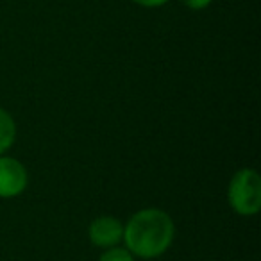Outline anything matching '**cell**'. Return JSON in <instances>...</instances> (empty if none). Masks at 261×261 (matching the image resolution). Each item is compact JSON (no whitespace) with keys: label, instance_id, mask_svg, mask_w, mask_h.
I'll return each instance as SVG.
<instances>
[{"label":"cell","instance_id":"obj_1","mask_svg":"<svg viewBox=\"0 0 261 261\" xmlns=\"http://www.w3.org/2000/svg\"><path fill=\"white\" fill-rule=\"evenodd\" d=\"M175 236V225L165 211L149 207L130 217L123 227L127 250L138 257H158L167 252Z\"/></svg>","mask_w":261,"mask_h":261},{"label":"cell","instance_id":"obj_2","mask_svg":"<svg viewBox=\"0 0 261 261\" xmlns=\"http://www.w3.org/2000/svg\"><path fill=\"white\" fill-rule=\"evenodd\" d=\"M229 206L238 215H256L261 210V179L256 170L236 172L227 190Z\"/></svg>","mask_w":261,"mask_h":261},{"label":"cell","instance_id":"obj_3","mask_svg":"<svg viewBox=\"0 0 261 261\" xmlns=\"http://www.w3.org/2000/svg\"><path fill=\"white\" fill-rule=\"evenodd\" d=\"M27 188V172L20 161L0 156V199L18 197Z\"/></svg>","mask_w":261,"mask_h":261},{"label":"cell","instance_id":"obj_4","mask_svg":"<svg viewBox=\"0 0 261 261\" xmlns=\"http://www.w3.org/2000/svg\"><path fill=\"white\" fill-rule=\"evenodd\" d=\"M88 236L97 247H115L123 238V225L115 217H98L90 224Z\"/></svg>","mask_w":261,"mask_h":261},{"label":"cell","instance_id":"obj_5","mask_svg":"<svg viewBox=\"0 0 261 261\" xmlns=\"http://www.w3.org/2000/svg\"><path fill=\"white\" fill-rule=\"evenodd\" d=\"M15 140H16L15 120H13V116L8 111H4V109L0 108V156L8 149H11Z\"/></svg>","mask_w":261,"mask_h":261},{"label":"cell","instance_id":"obj_6","mask_svg":"<svg viewBox=\"0 0 261 261\" xmlns=\"http://www.w3.org/2000/svg\"><path fill=\"white\" fill-rule=\"evenodd\" d=\"M98 261H135L133 254L127 249H120V247H109L104 254L100 256Z\"/></svg>","mask_w":261,"mask_h":261},{"label":"cell","instance_id":"obj_7","mask_svg":"<svg viewBox=\"0 0 261 261\" xmlns=\"http://www.w3.org/2000/svg\"><path fill=\"white\" fill-rule=\"evenodd\" d=\"M181 2L186 6V8L195 9V11H199V9L207 8V6L211 4V0H181Z\"/></svg>","mask_w":261,"mask_h":261},{"label":"cell","instance_id":"obj_8","mask_svg":"<svg viewBox=\"0 0 261 261\" xmlns=\"http://www.w3.org/2000/svg\"><path fill=\"white\" fill-rule=\"evenodd\" d=\"M133 2L143 6V8H160V6L167 4L168 0H133Z\"/></svg>","mask_w":261,"mask_h":261}]
</instances>
